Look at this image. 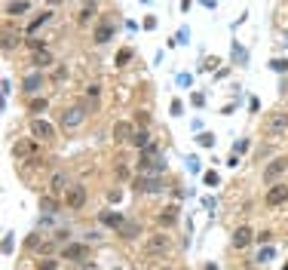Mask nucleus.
<instances>
[{
	"mask_svg": "<svg viewBox=\"0 0 288 270\" xmlns=\"http://www.w3.org/2000/svg\"><path fill=\"white\" fill-rule=\"evenodd\" d=\"M144 252H147V255H166V252H169V237H166V233H153V237L147 240V243H144Z\"/></svg>",
	"mask_w": 288,
	"mask_h": 270,
	"instance_id": "1",
	"label": "nucleus"
},
{
	"mask_svg": "<svg viewBox=\"0 0 288 270\" xmlns=\"http://www.w3.org/2000/svg\"><path fill=\"white\" fill-rule=\"evenodd\" d=\"M288 129V111H276L267 117V135H282Z\"/></svg>",
	"mask_w": 288,
	"mask_h": 270,
	"instance_id": "2",
	"label": "nucleus"
},
{
	"mask_svg": "<svg viewBox=\"0 0 288 270\" xmlns=\"http://www.w3.org/2000/svg\"><path fill=\"white\" fill-rule=\"evenodd\" d=\"M135 190L138 193H159L163 190V181H159L156 175H138L135 178Z\"/></svg>",
	"mask_w": 288,
	"mask_h": 270,
	"instance_id": "3",
	"label": "nucleus"
},
{
	"mask_svg": "<svg viewBox=\"0 0 288 270\" xmlns=\"http://www.w3.org/2000/svg\"><path fill=\"white\" fill-rule=\"evenodd\" d=\"M65 203H68V209H83L86 206V187L83 184H71L68 193H65Z\"/></svg>",
	"mask_w": 288,
	"mask_h": 270,
	"instance_id": "4",
	"label": "nucleus"
},
{
	"mask_svg": "<svg viewBox=\"0 0 288 270\" xmlns=\"http://www.w3.org/2000/svg\"><path fill=\"white\" fill-rule=\"evenodd\" d=\"M83 120H86V111H83L80 104H74V107H68V111L62 114V126H65V129H74V126H80Z\"/></svg>",
	"mask_w": 288,
	"mask_h": 270,
	"instance_id": "5",
	"label": "nucleus"
},
{
	"mask_svg": "<svg viewBox=\"0 0 288 270\" xmlns=\"http://www.w3.org/2000/svg\"><path fill=\"white\" fill-rule=\"evenodd\" d=\"M285 169H288V160H285V157L273 160V163H270V166L264 169V181H270V184H273V181H276V178H279Z\"/></svg>",
	"mask_w": 288,
	"mask_h": 270,
	"instance_id": "6",
	"label": "nucleus"
},
{
	"mask_svg": "<svg viewBox=\"0 0 288 270\" xmlns=\"http://www.w3.org/2000/svg\"><path fill=\"white\" fill-rule=\"evenodd\" d=\"M31 135L49 141L52 135H56V129H52V123H46V120H31Z\"/></svg>",
	"mask_w": 288,
	"mask_h": 270,
	"instance_id": "7",
	"label": "nucleus"
},
{
	"mask_svg": "<svg viewBox=\"0 0 288 270\" xmlns=\"http://www.w3.org/2000/svg\"><path fill=\"white\" fill-rule=\"evenodd\" d=\"M68 187H71V181L62 175V172H56L49 178V196H65L68 193Z\"/></svg>",
	"mask_w": 288,
	"mask_h": 270,
	"instance_id": "8",
	"label": "nucleus"
},
{
	"mask_svg": "<svg viewBox=\"0 0 288 270\" xmlns=\"http://www.w3.org/2000/svg\"><path fill=\"white\" fill-rule=\"evenodd\" d=\"M288 200V184H273L267 190V206H282Z\"/></svg>",
	"mask_w": 288,
	"mask_h": 270,
	"instance_id": "9",
	"label": "nucleus"
},
{
	"mask_svg": "<svg viewBox=\"0 0 288 270\" xmlns=\"http://www.w3.org/2000/svg\"><path fill=\"white\" fill-rule=\"evenodd\" d=\"M89 255V246L86 243H71V246H65V252H62V258H71V261H83Z\"/></svg>",
	"mask_w": 288,
	"mask_h": 270,
	"instance_id": "10",
	"label": "nucleus"
},
{
	"mask_svg": "<svg viewBox=\"0 0 288 270\" xmlns=\"http://www.w3.org/2000/svg\"><path fill=\"white\" fill-rule=\"evenodd\" d=\"M132 123L129 120H117L114 123V141H132Z\"/></svg>",
	"mask_w": 288,
	"mask_h": 270,
	"instance_id": "11",
	"label": "nucleus"
},
{
	"mask_svg": "<svg viewBox=\"0 0 288 270\" xmlns=\"http://www.w3.org/2000/svg\"><path fill=\"white\" fill-rule=\"evenodd\" d=\"M251 240H255V233H251V227H236V230H233V246H236V249H245Z\"/></svg>",
	"mask_w": 288,
	"mask_h": 270,
	"instance_id": "12",
	"label": "nucleus"
},
{
	"mask_svg": "<svg viewBox=\"0 0 288 270\" xmlns=\"http://www.w3.org/2000/svg\"><path fill=\"white\" fill-rule=\"evenodd\" d=\"M163 160L159 157H153V154H147V151H141V169H147V172H163Z\"/></svg>",
	"mask_w": 288,
	"mask_h": 270,
	"instance_id": "13",
	"label": "nucleus"
},
{
	"mask_svg": "<svg viewBox=\"0 0 288 270\" xmlns=\"http://www.w3.org/2000/svg\"><path fill=\"white\" fill-rule=\"evenodd\" d=\"M117 230H120V237H126V240H135L138 233H141V224H138V221H123Z\"/></svg>",
	"mask_w": 288,
	"mask_h": 270,
	"instance_id": "14",
	"label": "nucleus"
},
{
	"mask_svg": "<svg viewBox=\"0 0 288 270\" xmlns=\"http://www.w3.org/2000/svg\"><path fill=\"white\" fill-rule=\"evenodd\" d=\"M111 37H114V25H111V22H101V25L95 28V40H98V43H107Z\"/></svg>",
	"mask_w": 288,
	"mask_h": 270,
	"instance_id": "15",
	"label": "nucleus"
},
{
	"mask_svg": "<svg viewBox=\"0 0 288 270\" xmlns=\"http://www.w3.org/2000/svg\"><path fill=\"white\" fill-rule=\"evenodd\" d=\"M40 86H43V74H28V77H25V86H22V89H25V92H37Z\"/></svg>",
	"mask_w": 288,
	"mask_h": 270,
	"instance_id": "16",
	"label": "nucleus"
},
{
	"mask_svg": "<svg viewBox=\"0 0 288 270\" xmlns=\"http://www.w3.org/2000/svg\"><path fill=\"white\" fill-rule=\"evenodd\" d=\"M132 145H135V148H147V145H150V135H147V129H138V132L132 135Z\"/></svg>",
	"mask_w": 288,
	"mask_h": 270,
	"instance_id": "17",
	"label": "nucleus"
},
{
	"mask_svg": "<svg viewBox=\"0 0 288 270\" xmlns=\"http://www.w3.org/2000/svg\"><path fill=\"white\" fill-rule=\"evenodd\" d=\"M6 12H9V15H22V12H28V0H12V3L6 6Z\"/></svg>",
	"mask_w": 288,
	"mask_h": 270,
	"instance_id": "18",
	"label": "nucleus"
},
{
	"mask_svg": "<svg viewBox=\"0 0 288 270\" xmlns=\"http://www.w3.org/2000/svg\"><path fill=\"white\" fill-rule=\"evenodd\" d=\"M175 218H178V209L175 206H169L166 212H159V224H175Z\"/></svg>",
	"mask_w": 288,
	"mask_h": 270,
	"instance_id": "19",
	"label": "nucleus"
},
{
	"mask_svg": "<svg viewBox=\"0 0 288 270\" xmlns=\"http://www.w3.org/2000/svg\"><path fill=\"white\" fill-rule=\"evenodd\" d=\"M31 62H34V65H37V68H46V65L52 62V56H49V52L43 49V52H34V59H31Z\"/></svg>",
	"mask_w": 288,
	"mask_h": 270,
	"instance_id": "20",
	"label": "nucleus"
},
{
	"mask_svg": "<svg viewBox=\"0 0 288 270\" xmlns=\"http://www.w3.org/2000/svg\"><path fill=\"white\" fill-rule=\"evenodd\" d=\"M101 221H104V224H111V227H120V224H123V218H120V215H114V212H104V215H101Z\"/></svg>",
	"mask_w": 288,
	"mask_h": 270,
	"instance_id": "21",
	"label": "nucleus"
},
{
	"mask_svg": "<svg viewBox=\"0 0 288 270\" xmlns=\"http://www.w3.org/2000/svg\"><path fill=\"white\" fill-rule=\"evenodd\" d=\"M46 107H49V101H46V98H34V101H31V111H34V114H43Z\"/></svg>",
	"mask_w": 288,
	"mask_h": 270,
	"instance_id": "22",
	"label": "nucleus"
},
{
	"mask_svg": "<svg viewBox=\"0 0 288 270\" xmlns=\"http://www.w3.org/2000/svg\"><path fill=\"white\" fill-rule=\"evenodd\" d=\"M31 151H34V145H28V141H19V145H15V157H25Z\"/></svg>",
	"mask_w": 288,
	"mask_h": 270,
	"instance_id": "23",
	"label": "nucleus"
},
{
	"mask_svg": "<svg viewBox=\"0 0 288 270\" xmlns=\"http://www.w3.org/2000/svg\"><path fill=\"white\" fill-rule=\"evenodd\" d=\"M129 59H132V49H129V46H126V49H120V52H117V65H126V62H129Z\"/></svg>",
	"mask_w": 288,
	"mask_h": 270,
	"instance_id": "24",
	"label": "nucleus"
},
{
	"mask_svg": "<svg viewBox=\"0 0 288 270\" xmlns=\"http://www.w3.org/2000/svg\"><path fill=\"white\" fill-rule=\"evenodd\" d=\"M40 206H43V209H46L49 215H52V212H59V209H56V196H46V200H43Z\"/></svg>",
	"mask_w": 288,
	"mask_h": 270,
	"instance_id": "25",
	"label": "nucleus"
},
{
	"mask_svg": "<svg viewBox=\"0 0 288 270\" xmlns=\"http://www.w3.org/2000/svg\"><path fill=\"white\" fill-rule=\"evenodd\" d=\"M43 22H49V12H43V15H40V19H34V22H31V28H28V31H31V34H34V31H37V28H40V25H43Z\"/></svg>",
	"mask_w": 288,
	"mask_h": 270,
	"instance_id": "26",
	"label": "nucleus"
},
{
	"mask_svg": "<svg viewBox=\"0 0 288 270\" xmlns=\"http://www.w3.org/2000/svg\"><path fill=\"white\" fill-rule=\"evenodd\" d=\"M12 46H15V34L6 31V34H3V49H12Z\"/></svg>",
	"mask_w": 288,
	"mask_h": 270,
	"instance_id": "27",
	"label": "nucleus"
},
{
	"mask_svg": "<svg viewBox=\"0 0 288 270\" xmlns=\"http://www.w3.org/2000/svg\"><path fill=\"white\" fill-rule=\"evenodd\" d=\"M273 258V249H261V255H258V261H270Z\"/></svg>",
	"mask_w": 288,
	"mask_h": 270,
	"instance_id": "28",
	"label": "nucleus"
},
{
	"mask_svg": "<svg viewBox=\"0 0 288 270\" xmlns=\"http://www.w3.org/2000/svg\"><path fill=\"white\" fill-rule=\"evenodd\" d=\"M200 145H203V148H212L215 138H212V135H200Z\"/></svg>",
	"mask_w": 288,
	"mask_h": 270,
	"instance_id": "29",
	"label": "nucleus"
},
{
	"mask_svg": "<svg viewBox=\"0 0 288 270\" xmlns=\"http://www.w3.org/2000/svg\"><path fill=\"white\" fill-rule=\"evenodd\" d=\"M206 184H218V175H215V172H206Z\"/></svg>",
	"mask_w": 288,
	"mask_h": 270,
	"instance_id": "30",
	"label": "nucleus"
},
{
	"mask_svg": "<svg viewBox=\"0 0 288 270\" xmlns=\"http://www.w3.org/2000/svg\"><path fill=\"white\" fill-rule=\"evenodd\" d=\"M52 77H56V80H65V77H68V71H65V68H56V74H52Z\"/></svg>",
	"mask_w": 288,
	"mask_h": 270,
	"instance_id": "31",
	"label": "nucleus"
},
{
	"mask_svg": "<svg viewBox=\"0 0 288 270\" xmlns=\"http://www.w3.org/2000/svg\"><path fill=\"white\" fill-rule=\"evenodd\" d=\"M255 240H258V243H270V233H267V230H264V233H255Z\"/></svg>",
	"mask_w": 288,
	"mask_h": 270,
	"instance_id": "32",
	"label": "nucleus"
},
{
	"mask_svg": "<svg viewBox=\"0 0 288 270\" xmlns=\"http://www.w3.org/2000/svg\"><path fill=\"white\" fill-rule=\"evenodd\" d=\"M40 270H56V261H43V264H40Z\"/></svg>",
	"mask_w": 288,
	"mask_h": 270,
	"instance_id": "33",
	"label": "nucleus"
},
{
	"mask_svg": "<svg viewBox=\"0 0 288 270\" xmlns=\"http://www.w3.org/2000/svg\"><path fill=\"white\" fill-rule=\"evenodd\" d=\"M166 270H172V267H166Z\"/></svg>",
	"mask_w": 288,
	"mask_h": 270,
	"instance_id": "34",
	"label": "nucleus"
}]
</instances>
